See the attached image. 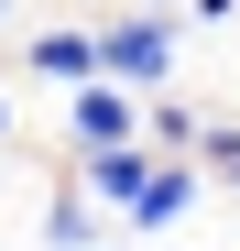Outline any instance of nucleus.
<instances>
[{"mask_svg": "<svg viewBox=\"0 0 240 251\" xmlns=\"http://www.w3.org/2000/svg\"><path fill=\"white\" fill-rule=\"evenodd\" d=\"M142 131V88H120V76H76L66 88V153H98V142H131Z\"/></svg>", "mask_w": 240, "mask_h": 251, "instance_id": "3", "label": "nucleus"}, {"mask_svg": "<svg viewBox=\"0 0 240 251\" xmlns=\"http://www.w3.org/2000/svg\"><path fill=\"white\" fill-rule=\"evenodd\" d=\"M196 120H208V109H186L175 88H153V99H142V142H153V153H196Z\"/></svg>", "mask_w": 240, "mask_h": 251, "instance_id": "6", "label": "nucleus"}, {"mask_svg": "<svg viewBox=\"0 0 240 251\" xmlns=\"http://www.w3.org/2000/svg\"><path fill=\"white\" fill-rule=\"evenodd\" d=\"M196 197H208V164H196V153H153V175L131 186V207H120V240H175L186 219H196Z\"/></svg>", "mask_w": 240, "mask_h": 251, "instance_id": "2", "label": "nucleus"}, {"mask_svg": "<svg viewBox=\"0 0 240 251\" xmlns=\"http://www.w3.org/2000/svg\"><path fill=\"white\" fill-rule=\"evenodd\" d=\"M142 11H186V0H142Z\"/></svg>", "mask_w": 240, "mask_h": 251, "instance_id": "8", "label": "nucleus"}, {"mask_svg": "<svg viewBox=\"0 0 240 251\" xmlns=\"http://www.w3.org/2000/svg\"><path fill=\"white\" fill-rule=\"evenodd\" d=\"M11 142H22V131H11V88H0V153H11Z\"/></svg>", "mask_w": 240, "mask_h": 251, "instance_id": "7", "label": "nucleus"}, {"mask_svg": "<svg viewBox=\"0 0 240 251\" xmlns=\"http://www.w3.org/2000/svg\"><path fill=\"white\" fill-rule=\"evenodd\" d=\"M0 22H11V0H0Z\"/></svg>", "mask_w": 240, "mask_h": 251, "instance_id": "9", "label": "nucleus"}, {"mask_svg": "<svg viewBox=\"0 0 240 251\" xmlns=\"http://www.w3.org/2000/svg\"><path fill=\"white\" fill-rule=\"evenodd\" d=\"M175 66H186V11H142V0H109V22H98V76H120V88H175Z\"/></svg>", "mask_w": 240, "mask_h": 251, "instance_id": "1", "label": "nucleus"}, {"mask_svg": "<svg viewBox=\"0 0 240 251\" xmlns=\"http://www.w3.org/2000/svg\"><path fill=\"white\" fill-rule=\"evenodd\" d=\"M229 240H240V219H229Z\"/></svg>", "mask_w": 240, "mask_h": 251, "instance_id": "10", "label": "nucleus"}, {"mask_svg": "<svg viewBox=\"0 0 240 251\" xmlns=\"http://www.w3.org/2000/svg\"><path fill=\"white\" fill-rule=\"evenodd\" d=\"M33 229H44V251H88V240H109V207L76 186V164L44 186V207H33Z\"/></svg>", "mask_w": 240, "mask_h": 251, "instance_id": "5", "label": "nucleus"}, {"mask_svg": "<svg viewBox=\"0 0 240 251\" xmlns=\"http://www.w3.org/2000/svg\"><path fill=\"white\" fill-rule=\"evenodd\" d=\"M11 55H22V76H33V88H55V99H66L76 76H98V22H33Z\"/></svg>", "mask_w": 240, "mask_h": 251, "instance_id": "4", "label": "nucleus"}]
</instances>
